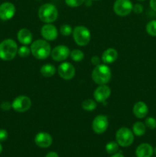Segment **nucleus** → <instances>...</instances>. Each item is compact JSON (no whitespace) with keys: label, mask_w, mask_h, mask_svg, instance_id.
<instances>
[{"label":"nucleus","mask_w":156,"mask_h":157,"mask_svg":"<svg viewBox=\"0 0 156 157\" xmlns=\"http://www.w3.org/2000/svg\"><path fill=\"white\" fill-rule=\"evenodd\" d=\"M8 138V132L6 130L1 129L0 130V142L5 141Z\"/></svg>","instance_id":"obj_32"},{"label":"nucleus","mask_w":156,"mask_h":157,"mask_svg":"<svg viewBox=\"0 0 156 157\" xmlns=\"http://www.w3.org/2000/svg\"><path fill=\"white\" fill-rule=\"evenodd\" d=\"M32 101L30 98L24 95H20L15 98L12 104V107L14 110L18 113H23L31 108Z\"/></svg>","instance_id":"obj_8"},{"label":"nucleus","mask_w":156,"mask_h":157,"mask_svg":"<svg viewBox=\"0 0 156 157\" xmlns=\"http://www.w3.org/2000/svg\"><path fill=\"white\" fill-rule=\"evenodd\" d=\"M93 1H99V0H93Z\"/></svg>","instance_id":"obj_40"},{"label":"nucleus","mask_w":156,"mask_h":157,"mask_svg":"<svg viewBox=\"0 0 156 157\" xmlns=\"http://www.w3.org/2000/svg\"><path fill=\"white\" fill-rule=\"evenodd\" d=\"M111 78V70L106 64H99L95 66L92 72V79L99 85L106 84Z\"/></svg>","instance_id":"obj_3"},{"label":"nucleus","mask_w":156,"mask_h":157,"mask_svg":"<svg viewBox=\"0 0 156 157\" xmlns=\"http://www.w3.org/2000/svg\"><path fill=\"white\" fill-rule=\"evenodd\" d=\"M154 153V149L148 144H142L137 147L136 154L137 157H151Z\"/></svg>","instance_id":"obj_17"},{"label":"nucleus","mask_w":156,"mask_h":157,"mask_svg":"<svg viewBox=\"0 0 156 157\" xmlns=\"http://www.w3.org/2000/svg\"><path fill=\"white\" fill-rule=\"evenodd\" d=\"M133 9V5L130 0H116L113 4V11L119 16L129 15Z\"/></svg>","instance_id":"obj_7"},{"label":"nucleus","mask_w":156,"mask_h":157,"mask_svg":"<svg viewBox=\"0 0 156 157\" xmlns=\"http://www.w3.org/2000/svg\"><path fill=\"white\" fill-rule=\"evenodd\" d=\"M70 49L65 45H58L54 48L50 52V55L54 61H63L67 59L70 55Z\"/></svg>","instance_id":"obj_12"},{"label":"nucleus","mask_w":156,"mask_h":157,"mask_svg":"<svg viewBox=\"0 0 156 157\" xmlns=\"http://www.w3.org/2000/svg\"><path fill=\"white\" fill-rule=\"evenodd\" d=\"M40 72L45 78H50L56 73V68L53 64H46L41 67Z\"/></svg>","instance_id":"obj_20"},{"label":"nucleus","mask_w":156,"mask_h":157,"mask_svg":"<svg viewBox=\"0 0 156 157\" xmlns=\"http://www.w3.org/2000/svg\"><path fill=\"white\" fill-rule=\"evenodd\" d=\"M132 112L135 116L139 119H142L147 116L148 113V107L145 103L142 101H138L134 104Z\"/></svg>","instance_id":"obj_16"},{"label":"nucleus","mask_w":156,"mask_h":157,"mask_svg":"<svg viewBox=\"0 0 156 157\" xmlns=\"http://www.w3.org/2000/svg\"><path fill=\"white\" fill-rule=\"evenodd\" d=\"M0 107H1L2 110H4V111H8V110H10L12 107V104H11L9 101H4V102H2L1 104Z\"/></svg>","instance_id":"obj_30"},{"label":"nucleus","mask_w":156,"mask_h":157,"mask_svg":"<svg viewBox=\"0 0 156 157\" xmlns=\"http://www.w3.org/2000/svg\"><path fill=\"white\" fill-rule=\"evenodd\" d=\"M41 34L46 41H54L58 38V31L54 25L47 23L41 27Z\"/></svg>","instance_id":"obj_13"},{"label":"nucleus","mask_w":156,"mask_h":157,"mask_svg":"<svg viewBox=\"0 0 156 157\" xmlns=\"http://www.w3.org/2000/svg\"><path fill=\"white\" fill-rule=\"evenodd\" d=\"M38 17L44 23L54 22L58 17V9L50 3L42 5L38 9Z\"/></svg>","instance_id":"obj_4"},{"label":"nucleus","mask_w":156,"mask_h":157,"mask_svg":"<svg viewBox=\"0 0 156 157\" xmlns=\"http://www.w3.org/2000/svg\"><path fill=\"white\" fill-rule=\"evenodd\" d=\"M117 58V51L114 48H112L104 51L102 55V61L105 64H112L116 61Z\"/></svg>","instance_id":"obj_19"},{"label":"nucleus","mask_w":156,"mask_h":157,"mask_svg":"<svg viewBox=\"0 0 156 157\" xmlns=\"http://www.w3.org/2000/svg\"><path fill=\"white\" fill-rule=\"evenodd\" d=\"M96 107V101L92 99H86L82 102V108L86 111H93Z\"/></svg>","instance_id":"obj_22"},{"label":"nucleus","mask_w":156,"mask_h":157,"mask_svg":"<svg viewBox=\"0 0 156 157\" xmlns=\"http://www.w3.org/2000/svg\"><path fill=\"white\" fill-rule=\"evenodd\" d=\"M111 157H124V156L122 153H115V154H113Z\"/></svg>","instance_id":"obj_36"},{"label":"nucleus","mask_w":156,"mask_h":157,"mask_svg":"<svg viewBox=\"0 0 156 157\" xmlns=\"http://www.w3.org/2000/svg\"><path fill=\"white\" fill-rule=\"evenodd\" d=\"M110 94H111V89L106 84L99 85V87L95 89L94 92H93L94 100L99 104L106 103V100L110 98Z\"/></svg>","instance_id":"obj_10"},{"label":"nucleus","mask_w":156,"mask_h":157,"mask_svg":"<svg viewBox=\"0 0 156 157\" xmlns=\"http://www.w3.org/2000/svg\"><path fill=\"white\" fill-rule=\"evenodd\" d=\"M45 157H59V156L56 152H50L46 155Z\"/></svg>","instance_id":"obj_35"},{"label":"nucleus","mask_w":156,"mask_h":157,"mask_svg":"<svg viewBox=\"0 0 156 157\" xmlns=\"http://www.w3.org/2000/svg\"><path fill=\"white\" fill-rule=\"evenodd\" d=\"M119 145L117 144V142H114V141L108 143L106 145V151L108 154H115L119 150Z\"/></svg>","instance_id":"obj_24"},{"label":"nucleus","mask_w":156,"mask_h":157,"mask_svg":"<svg viewBox=\"0 0 156 157\" xmlns=\"http://www.w3.org/2000/svg\"><path fill=\"white\" fill-rule=\"evenodd\" d=\"M154 153L156 155V147H155V148L154 149Z\"/></svg>","instance_id":"obj_38"},{"label":"nucleus","mask_w":156,"mask_h":157,"mask_svg":"<svg viewBox=\"0 0 156 157\" xmlns=\"http://www.w3.org/2000/svg\"><path fill=\"white\" fill-rule=\"evenodd\" d=\"M17 38H18V41L21 44H24V45H28V44H31L32 40H33L32 32L27 29H20L18 31V34H17Z\"/></svg>","instance_id":"obj_18"},{"label":"nucleus","mask_w":156,"mask_h":157,"mask_svg":"<svg viewBox=\"0 0 156 157\" xmlns=\"http://www.w3.org/2000/svg\"><path fill=\"white\" fill-rule=\"evenodd\" d=\"M109 127V121L108 118L105 115H98L93 119L92 127L96 134H102L106 130H107Z\"/></svg>","instance_id":"obj_9"},{"label":"nucleus","mask_w":156,"mask_h":157,"mask_svg":"<svg viewBox=\"0 0 156 157\" xmlns=\"http://www.w3.org/2000/svg\"><path fill=\"white\" fill-rule=\"evenodd\" d=\"M2 152V144H0V153Z\"/></svg>","instance_id":"obj_37"},{"label":"nucleus","mask_w":156,"mask_h":157,"mask_svg":"<svg viewBox=\"0 0 156 157\" xmlns=\"http://www.w3.org/2000/svg\"><path fill=\"white\" fill-rule=\"evenodd\" d=\"M100 62H101V60H100V58H99L98 56L92 57L91 63H92V64H93V65L97 66V65H99V64H100Z\"/></svg>","instance_id":"obj_33"},{"label":"nucleus","mask_w":156,"mask_h":157,"mask_svg":"<svg viewBox=\"0 0 156 157\" xmlns=\"http://www.w3.org/2000/svg\"><path fill=\"white\" fill-rule=\"evenodd\" d=\"M60 32L64 36H69V35H70L73 33V29H72L71 26L69 25L64 24L61 26Z\"/></svg>","instance_id":"obj_26"},{"label":"nucleus","mask_w":156,"mask_h":157,"mask_svg":"<svg viewBox=\"0 0 156 157\" xmlns=\"http://www.w3.org/2000/svg\"><path fill=\"white\" fill-rule=\"evenodd\" d=\"M147 33L152 37H156V20H151L146 25Z\"/></svg>","instance_id":"obj_25"},{"label":"nucleus","mask_w":156,"mask_h":157,"mask_svg":"<svg viewBox=\"0 0 156 157\" xmlns=\"http://www.w3.org/2000/svg\"><path fill=\"white\" fill-rule=\"evenodd\" d=\"M85 2V0H65V3L67 6L71 8L79 7L81 5H83Z\"/></svg>","instance_id":"obj_29"},{"label":"nucleus","mask_w":156,"mask_h":157,"mask_svg":"<svg viewBox=\"0 0 156 157\" xmlns=\"http://www.w3.org/2000/svg\"><path fill=\"white\" fill-rule=\"evenodd\" d=\"M116 140L117 144L122 147H128L134 141V133L127 127H122L116 132Z\"/></svg>","instance_id":"obj_6"},{"label":"nucleus","mask_w":156,"mask_h":157,"mask_svg":"<svg viewBox=\"0 0 156 157\" xmlns=\"http://www.w3.org/2000/svg\"><path fill=\"white\" fill-rule=\"evenodd\" d=\"M52 142V136L46 132H40L37 133L35 137V144L41 148H47L51 145Z\"/></svg>","instance_id":"obj_15"},{"label":"nucleus","mask_w":156,"mask_h":157,"mask_svg":"<svg viewBox=\"0 0 156 157\" xmlns=\"http://www.w3.org/2000/svg\"><path fill=\"white\" fill-rule=\"evenodd\" d=\"M138 1H145V0H138Z\"/></svg>","instance_id":"obj_39"},{"label":"nucleus","mask_w":156,"mask_h":157,"mask_svg":"<svg viewBox=\"0 0 156 157\" xmlns=\"http://www.w3.org/2000/svg\"><path fill=\"white\" fill-rule=\"evenodd\" d=\"M132 132L136 136H142L146 132V126L142 122H136L132 126Z\"/></svg>","instance_id":"obj_21"},{"label":"nucleus","mask_w":156,"mask_h":157,"mask_svg":"<svg viewBox=\"0 0 156 157\" xmlns=\"http://www.w3.org/2000/svg\"><path fill=\"white\" fill-rule=\"evenodd\" d=\"M18 44L14 40H4L0 43V58L3 61H11L18 54Z\"/></svg>","instance_id":"obj_2"},{"label":"nucleus","mask_w":156,"mask_h":157,"mask_svg":"<svg viewBox=\"0 0 156 157\" xmlns=\"http://www.w3.org/2000/svg\"><path fill=\"white\" fill-rule=\"evenodd\" d=\"M50 45L46 40L38 39L31 45V52L37 59H45L50 55Z\"/></svg>","instance_id":"obj_1"},{"label":"nucleus","mask_w":156,"mask_h":157,"mask_svg":"<svg viewBox=\"0 0 156 157\" xmlns=\"http://www.w3.org/2000/svg\"><path fill=\"white\" fill-rule=\"evenodd\" d=\"M73 37L75 43L80 46H85L90 43L91 34L85 26H76L73 29Z\"/></svg>","instance_id":"obj_5"},{"label":"nucleus","mask_w":156,"mask_h":157,"mask_svg":"<svg viewBox=\"0 0 156 157\" xmlns=\"http://www.w3.org/2000/svg\"><path fill=\"white\" fill-rule=\"evenodd\" d=\"M145 124L146 127L150 130H154L156 128V119L152 117H148L145 119Z\"/></svg>","instance_id":"obj_28"},{"label":"nucleus","mask_w":156,"mask_h":157,"mask_svg":"<svg viewBox=\"0 0 156 157\" xmlns=\"http://www.w3.org/2000/svg\"><path fill=\"white\" fill-rule=\"evenodd\" d=\"M31 53V48L27 46H21L18 49V55L21 58H27Z\"/></svg>","instance_id":"obj_27"},{"label":"nucleus","mask_w":156,"mask_h":157,"mask_svg":"<svg viewBox=\"0 0 156 157\" xmlns=\"http://www.w3.org/2000/svg\"><path fill=\"white\" fill-rule=\"evenodd\" d=\"M15 14V6L11 2L0 5V18L4 21L11 19Z\"/></svg>","instance_id":"obj_14"},{"label":"nucleus","mask_w":156,"mask_h":157,"mask_svg":"<svg viewBox=\"0 0 156 157\" xmlns=\"http://www.w3.org/2000/svg\"><path fill=\"white\" fill-rule=\"evenodd\" d=\"M149 5L151 9L154 12H156V0H150Z\"/></svg>","instance_id":"obj_34"},{"label":"nucleus","mask_w":156,"mask_h":157,"mask_svg":"<svg viewBox=\"0 0 156 157\" xmlns=\"http://www.w3.org/2000/svg\"><path fill=\"white\" fill-rule=\"evenodd\" d=\"M70 56L73 61L80 62V61H81L84 59V54L81 50H79V49H74V50H73L72 52H70Z\"/></svg>","instance_id":"obj_23"},{"label":"nucleus","mask_w":156,"mask_h":157,"mask_svg":"<svg viewBox=\"0 0 156 157\" xmlns=\"http://www.w3.org/2000/svg\"><path fill=\"white\" fill-rule=\"evenodd\" d=\"M133 12L136 14H141L143 12V6L141 4H136L133 6Z\"/></svg>","instance_id":"obj_31"},{"label":"nucleus","mask_w":156,"mask_h":157,"mask_svg":"<svg viewBox=\"0 0 156 157\" xmlns=\"http://www.w3.org/2000/svg\"><path fill=\"white\" fill-rule=\"evenodd\" d=\"M58 72L59 76L64 80L73 79L75 75V68L72 64L69 62H64L58 67Z\"/></svg>","instance_id":"obj_11"}]
</instances>
